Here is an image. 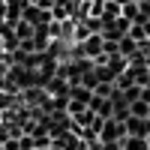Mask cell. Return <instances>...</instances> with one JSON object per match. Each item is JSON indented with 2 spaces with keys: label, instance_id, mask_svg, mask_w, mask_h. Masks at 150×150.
Masks as SVG:
<instances>
[{
  "label": "cell",
  "instance_id": "obj_1",
  "mask_svg": "<svg viewBox=\"0 0 150 150\" xmlns=\"http://www.w3.org/2000/svg\"><path fill=\"white\" fill-rule=\"evenodd\" d=\"M123 147H126V150H144V147H150L147 141H141V138H135V135H132V138H126V141H123Z\"/></svg>",
  "mask_w": 150,
  "mask_h": 150
},
{
  "label": "cell",
  "instance_id": "obj_2",
  "mask_svg": "<svg viewBox=\"0 0 150 150\" xmlns=\"http://www.w3.org/2000/svg\"><path fill=\"white\" fill-rule=\"evenodd\" d=\"M132 111H135V114H147V105H144V102H138V105H135Z\"/></svg>",
  "mask_w": 150,
  "mask_h": 150
},
{
  "label": "cell",
  "instance_id": "obj_3",
  "mask_svg": "<svg viewBox=\"0 0 150 150\" xmlns=\"http://www.w3.org/2000/svg\"><path fill=\"white\" fill-rule=\"evenodd\" d=\"M147 33H150V21H147Z\"/></svg>",
  "mask_w": 150,
  "mask_h": 150
},
{
  "label": "cell",
  "instance_id": "obj_4",
  "mask_svg": "<svg viewBox=\"0 0 150 150\" xmlns=\"http://www.w3.org/2000/svg\"><path fill=\"white\" fill-rule=\"evenodd\" d=\"M147 144H150V138H147Z\"/></svg>",
  "mask_w": 150,
  "mask_h": 150
}]
</instances>
